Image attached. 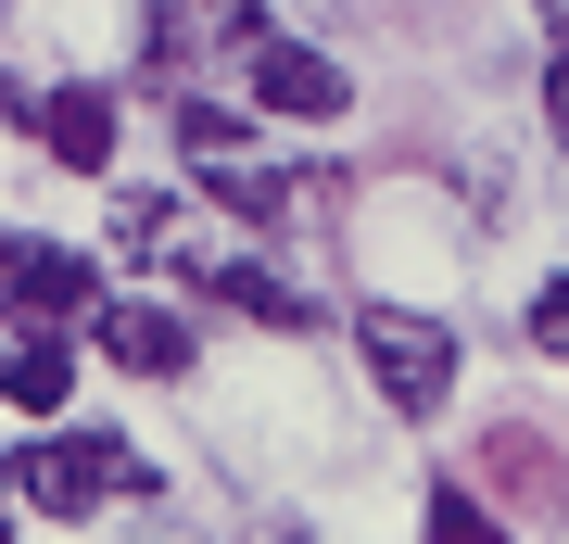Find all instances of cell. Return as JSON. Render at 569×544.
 Here are the masks:
<instances>
[{
    "instance_id": "obj_13",
    "label": "cell",
    "mask_w": 569,
    "mask_h": 544,
    "mask_svg": "<svg viewBox=\"0 0 569 544\" xmlns=\"http://www.w3.org/2000/svg\"><path fill=\"white\" fill-rule=\"evenodd\" d=\"M178 152H190V165H228V152H241V115L190 89V101H178Z\"/></svg>"
},
{
    "instance_id": "obj_5",
    "label": "cell",
    "mask_w": 569,
    "mask_h": 544,
    "mask_svg": "<svg viewBox=\"0 0 569 544\" xmlns=\"http://www.w3.org/2000/svg\"><path fill=\"white\" fill-rule=\"evenodd\" d=\"M253 101H266V115H291V127H329V115H355L342 63H329V51H305V39H253Z\"/></svg>"
},
{
    "instance_id": "obj_14",
    "label": "cell",
    "mask_w": 569,
    "mask_h": 544,
    "mask_svg": "<svg viewBox=\"0 0 569 544\" xmlns=\"http://www.w3.org/2000/svg\"><path fill=\"white\" fill-rule=\"evenodd\" d=\"M531 343L569 367V279H545V291H531Z\"/></svg>"
},
{
    "instance_id": "obj_12",
    "label": "cell",
    "mask_w": 569,
    "mask_h": 544,
    "mask_svg": "<svg viewBox=\"0 0 569 544\" xmlns=\"http://www.w3.org/2000/svg\"><path fill=\"white\" fill-rule=\"evenodd\" d=\"M418 506H430V544H519V532H507V520H493V506H481V494H468V482H430Z\"/></svg>"
},
{
    "instance_id": "obj_2",
    "label": "cell",
    "mask_w": 569,
    "mask_h": 544,
    "mask_svg": "<svg viewBox=\"0 0 569 544\" xmlns=\"http://www.w3.org/2000/svg\"><path fill=\"white\" fill-rule=\"evenodd\" d=\"M355 343H367V380H380V405H406V418H430V405L456 393V329H443V317H418V304H367Z\"/></svg>"
},
{
    "instance_id": "obj_16",
    "label": "cell",
    "mask_w": 569,
    "mask_h": 544,
    "mask_svg": "<svg viewBox=\"0 0 569 544\" xmlns=\"http://www.w3.org/2000/svg\"><path fill=\"white\" fill-rule=\"evenodd\" d=\"M557 494H569V468H557Z\"/></svg>"
},
{
    "instance_id": "obj_10",
    "label": "cell",
    "mask_w": 569,
    "mask_h": 544,
    "mask_svg": "<svg viewBox=\"0 0 569 544\" xmlns=\"http://www.w3.org/2000/svg\"><path fill=\"white\" fill-rule=\"evenodd\" d=\"M114 241H127V254H178V266H203V241H190V216H178L164 190H127V202H114Z\"/></svg>"
},
{
    "instance_id": "obj_1",
    "label": "cell",
    "mask_w": 569,
    "mask_h": 544,
    "mask_svg": "<svg viewBox=\"0 0 569 544\" xmlns=\"http://www.w3.org/2000/svg\"><path fill=\"white\" fill-rule=\"evenodd\" d=\"M102 494L114 506L152 494L140 444H114V431H39V444H13V506H39V520H102Z\"/></svg>"
},
{
    "instance_id": "obj_9",
    "label": "cell",
    "mask_w": 569,
    "mask_h": 544,
    "mask_svg": "<svg viewBox=\"0 0 569 544\" xmlns=\"http://www.w3.org/2000/svg\"><path fill=\"white\" fill-rule=\"evenodd\" d=\"M203 178H216V202H228V216H241V228H291V216H305V178H279V165H241V152H228V165H203Z\"/></svg>"
},
{
    "instance_id": "obj_3",
    "label": "cell",
    "mask_w": 569,
    "mask_h": 544,
    "mask_svg": "<svg viewBox=\"0 0 569 544\" xmlns=\"http://www.w3.org/2000/svg\"><path fill=\"white\" fill-rule=\"evenodd\" d=\"M266 26H253V0H152V26H140V51H152V77H190L203 51H253Z\"/></svg>"
},
{
    "instance_id": "obj_15",
    "label": "cell",
    "mask_w": 569,
    "mask_h": 544,
    "mask_svg": "<svg viewBox=\"0 0 569 544\" xmlns=\"http://www.w3.org/2000/svg\"><path fill=\"white\" fill-rule=\"evenodd\" d=\"M545 127H557V152H569V39H557V63H545Z\"/></svg>"
},
{
    "instance_id": "obj_11",
    "label": "cell",
    "mask_w": 569,
    "mask_h": 544,
    "mask_svg": "<svg viewBox=\"0 0 569 544\" xmlns=\"http://www.w3.org/2000/svg\"><path fill=\"white\" fill-rule=\"evenodd\" d=\"M63 380H77V367H63V343L26 317V343H13V405H26V418H51V405H63Z\"/></svg>"
},
{
    "instance_id": "obj_7",
    "label": "cell",
    "mask_w": 569,
    "mask_h": 544,
    "mask_svg": "<svg viewBox=\"0 0 569 544\" xmlns=\"http://www.w3.org/2000/svg\"><path fill=\"white\" fill-rule=\"evenodd\" d=\"M39 140H51V165H77V178H102V165H114V89H102V77L51 89V101H39Z\"/></svg>"
},
{
    "instance_id": "obj_8",
    "label": "cell",
    "mask_w": 569,
    "mask_h": 544,
    "mask_svg": "<svg viewBox=\"0 0 569 544\" xmlns=\"http://www.w3.org/2000/svg\"><path fill=\"white\" fill-rule=\"evenodd\" d=\"M203 291L241 304L253 329H317V317H329V304H305V279H279V266H253V254H241V266H203Z\"/></svg>"
},
{
    "instance_id": "obj_4",
    "label": "cell",
    "mask_w": 569,
    "mask_h": 544,
    "mask_svg": "<svg viewBox=\"0 0 569 544\" xmlns=\"http://www.w3.org/2000/svg\"><path fill=\"white\" fill-rule=\"evenodd\" d=\"M0 279H13V304H26V317H39V329H63V317H102V266H89V254H63V241H13V254H0Z\"/></svg>"
},
{
    "instance_id": "obj_6",
    "label": "cell",
    "mask_w": 569,
    "mask_h": 544,
    "mask_svg": "<svg viewBox=\"0 0 569 544\" xmlns=\"http://www.w3.org/2000/svg\"><path fill=\"white\" fill-rule=\"evenodd\" d=\"M89 329H102V355L127 367V380H178V367H190V317H178V304H102Z\"/></svg>"
}]
</instances>
